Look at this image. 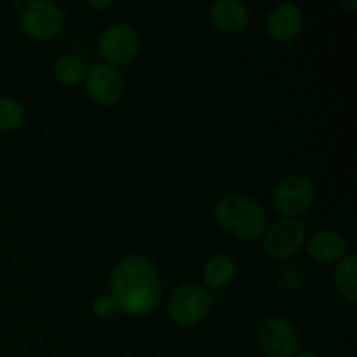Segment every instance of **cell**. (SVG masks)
I'll list each match as a JSON object with an SVG mask.
<instances>
[{
	"label": "cell",
	"instance_id": "obj_19",
	"mask_svg": "<svg viewBox=\"0 0 357 357\" xmlns=\"http://www.w3.org/2000/svg\"><path fill=\"white\" fill-rule=\"evenodd\" d=\"M349 13H356L357 10V0H338Z\"/></svg>",
	"mask_w": 357,
	"mask_h": 357
},
{
	"label": "cell",
	"instance_id": "obj_15",
	"mask_svg": "<svg viewBox=\"0 0 357 357\" xmlns=\"http://www.w3.org/2000/svg\"><path fill=\"white\" fill-rule=\"evenodd\" d=\"M87 65L75 54H61L52 65V77L63 87H77L84 84L87 75Z\"/></svg>",
	"mask_w": 357,
	"mask_h": 357
},
{
	"label": "cell",
	"instance_id": "obj_5",
	"mask_svg": "<svg viewBox=\"0 0 357 357\" xmlns=\"http://www.w3.org/2000/svg\"><path fill=\"white\" fill-rule=\"evenodd\" d=\"M17 21L24 35L38 42L58 37L65 26V13L54 0H26L17 9Z\"/></svg>",
	"mask_w": 357,
	"mask_h": 357
},
{
	"label": "cell",
	"instance_id": "obj_2",
	"mask_svg": "<svg viewBox=\"0 0 357 357\" xmlns=\"http://www.w3.org/2000/svg\"><path fill=\"white\" fill-rule=\"evenodd\" d=\"M216 227L232 239L253 243L261 239L268 225V216L264 206L246 194H225L213 208Z\"/></svg>",
	"mask_w": 357,
	"mask_h": 357
},
{
	"label": "cell",
	"instance_id": "obj_4",
	"mask_svg": "<svg viewBox=\"0 0 357 357\" xmlns=\"http://www.w3.org/2000/svg\"><path fill=\"white\" fill-rule=\"evenodd\" d=\"M317 187L307 174H288L275 183L271 192V206L282 218H296L314 208Z\"/></svg>",
	"mask_w": 357,
	"mask_h": 357
},
{
	"label": "cell",
	"instance_id": "obj_12",
	"mask_svg": "<svg viewBox=\"0 0 357 357\" xmlns=\"http://www.w3.org/2000/svg\"><path fill=\"white\" fill-rule=\"evenodd\" d=\"M209 21L220 33H241L250 23V9L243 0H213L209 6Z\"/></svg>",
	"mask_w": 357,
	"mask_h": 357
},
{
	"label": "cell",
	"instance_id": "obj_9",
	"mask_svg": "<svg viewBox=\"0 0 357 357\" xmlns=\"http://www.w3.org/2000/svg\"><path fill=\"white\" fill-rule=\"evenodd\" d=\"M84 87L91 101L105 108L121 103L126 94V79L122 72L107 63H98L87 70Z\"/></svg>",
	"mask_w": 357,
	"mask_h": 357
},
{
	"label": "cell",
	"instance_id": "obj_17",
	"mask_svg": "<svg viewBox=\"0 0 357 357\" xmlns=\"http://www.w3.org/2000/svg\"><path fill=\"white\" fill-rule=\"evenodd\" d=\"M91 312H93V316L98 317V319L107 321L112 319L114 316H117L119 310L110 293H100V295L94 296L93 302H91Z\"/></svg>",
	"mask_w": 357,
	"mask_h": 357
},
{
	"label": "cell",
	"instance_id": "obj_1",
	"mask_svg": "<svg viewBox=\"0 0 357 357\" xmlns=\"http://www.w3.org/2000/svg\"><path fill=\"white\" fill-rule=\"evenodd\" d=\"M108 288L117 310L128 317L153 314L162 298V281L155 265L143 255H124L114 264Z\"/></svg>",
	"mask_w": 357,
	"mask_h": 357
},
{
	"label": "cell",
	"instance_id": "obj_16",
	"mask_svg": "<svg viewBox=\"0 0 357 357\" xmlns=\"http://www.w3.org/2000/svg\"><path fill=\"white\" fill-rule=\"evenodd\" d=\"M26 121V107L13 96H0V132H14Z\"/></svg>",
	"mask_w": 357,
	"mask_h": 357
},
{
	"label": "cell",
	"instance_id": "obj_8",
	"mask_svg": "<svg viewBox=\"0 0 357 357\" xmlns=\"http://www.w3.org/2000/svg\"><path fill=\"white\" fill-rule=\"evenodd\" d=\"M257 342L267 357H295L302 344L295 324L282 316L265 317L257 330Z\"/></svg>",
	"mask_w": 357,
	"mask_h": 357
},
{
	"label": "cell",
	"instance_id": "obj_10",
	"mask_svg": "<svg viewBox=\"0 0 357 357\" xmlns=\"http://www.w3.org/2000/svg\"><path fill=\"white\" fill-rule=\"evenodd\" d=\"M303 23V13L296 3L281 2L268 10L265 30L278 44H291L302 33Z\"/></svg>",
	"mask_w": 357,
	"mask_h": 357
},
{
	"label": "cell",
	"instance_id": "obj_7",
	"mask_svg": "<svg viewBox=\"0 0 357 357\" xmlns=\"http://www.w3.org/2000/svg\"><path fill=\"white\" fill-rule=\"evenodd\" d=\"M307 237V227L300 220L281 218L267 225L261 236V246L272 260L288 261L302 253Z\"/></svg>",
	"mask_w": 357,
	"mask_h": 357
},
{
	"label": "cell",
	"instance_id": "obj_6",
	"mask_svg": "<svg viewBox=\"0 0 357 357\" xmlns=\"http://www.w3.org/2000/svg\"><path fill=\"white\" fill-rule=\"evenodd\" d=\"M142 49V37L132 24L117 23L101 31L98 38V54L101 63L121 68L138 58Z\"/></svg>",
	"mask_w": 357,
	"mask_h": 357
},
{
	"label": "cell",
	"instance_id": "obj_3",
	"mask_svg": "<svg viewBox=\"0 0 357 357\" xmlns=\"http://www.w3.org/2000/svg\"><path fill=\"white\" fill-rule=\"evenodd\" d=\"M216 302V293L199 282H183L167 298V316L178 328L190 330L206 321Z\"/></svg>",
	"mask_w": 357,
	"mask_h": 357
},
{
	"label": "cell",
	"instance_id": "obj_20",
	"mask_svg": "<svg viewBox=\"0 0 357 357\" xmlns=\"http://www.w3.org/2000/svg\"><path fill=\"white\" fill-rule=\"evenodd\" d=\"M295 357H321V356L314 351H302V349H300V351L295 354Z\"/></svg>",
	"mask_w": 357,
	"mask_h": 357
},
{
	"label": "cell",
	"instance_id": "obj_11",
	"mask_svg": "<svg viewBox=\"0 0 357 357\" xmlns=\"http://www.w3.org/2000/svg\"><path fill=\"white\" fill-rule=\"evenodd\" d=\"M307 257L317 265H335L342 260L349 251V243L338 230L323 229L314 232L305 241Z\"/></svg>",
	"mask_w": 357,
	"mask_h": 357
},
{
	"label": "cell",
	"instance_id": "obj_13",
	"mask_svg": "<svg viewBox=\"0 0 357 357\" xmlns=\"http://www.w3.org/2000/svg\"><path fill=\"white\" fill-rule=\"evenodd\" d=\"M237 278V264L230 255L218 253L208 258L202 267V286L209 291H220L232 284Z\"/></svg>",
	"mask_w": 357,
	"mask_h": 357
},
{
	"label": "cell",
	"instance_id": "obj_18",
	"mask_svg": "<svg viewBox=\"0 0 357 357\" xmlns=\"http://www.w3.org/2000/svg\"><path fill=\"white\" fill-rule=\"evenodd\" d=\"M82 2L86 3L87 7H91V9L107 10V9H110V7L114 6L117 0H82Z\"/></svg>",
	"mask_w": 357,
	"mask_h": 357
},
{
	"label": "cell",
	"instance_id": "obj_14",
	"mask_svg": "<svg viewBox=\"0 0 357 357\" xmlns=\"http://www.w3.org/2000/svg\"><path fill=\"white\" fill-rule=\"evenodd\" d=\"M333 286L338 295L347 303L354 305L357 302V257L347 253L338 264H335Z\"/></svg>",
	"mask_w": 357,
	"mask_h": 357
}]
</instances>
